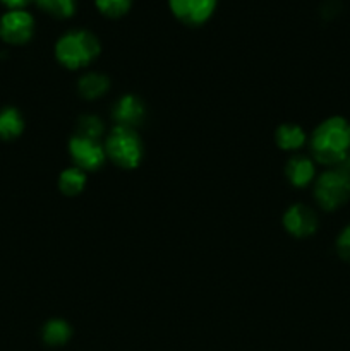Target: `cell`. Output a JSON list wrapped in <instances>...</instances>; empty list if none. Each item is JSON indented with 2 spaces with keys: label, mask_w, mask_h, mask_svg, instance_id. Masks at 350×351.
<instances>
[{
  "label": "cell",
  "mask_w": 350,
  "mask_h": 351,
  "mask_svg": "<svg viewBox=\"0 0 350 351\" xmlns=\"http://www.w3.org/2000/svg\"><path fill=\"white\" fill-rule=\"evenodd\" d=\"M316 161L338 167L350 154V123L342 117H331L318 125L311 139Z\"/></svg>",
  "instance_id": "obj_1"
},
{
  "label": "cell",
  "mask_w": 350,
  "mask_h": 351,
  "mask_svg": "<svg viewBox=\"0 0 350 351\" xmlns=\"http://www.w3.org/2000/svg\"><path fill=\"white\" fill-rule=\"evenodd\" d=\"M100 41L91 31L74 29L60 36L55 45L57 60L67 69H81L100 55Z\"/></svg>",
  "instance_id": "obj_2"
},
{
  "label": "cell",
  "mask_w": 350,
  "mask_h": 351,
  "mask_svg": "<svg viewBox=\"0 0 350 351\" xmlns=\"http://www.w3.org/2000/svg\"><path fill=\"white\" fill-rule=\"evenodd\" d=\"M105 153L117 167L136 168L143 158V144L134 129L117 125L106 139Z\"/></svg>",
  "instance_id": "obj_3"
},
{
  "label": "cell",
  "mask_w": 350,
  "mask_h": 351,
  "mask_svg": "<svg viewBox=\"0 0 350 351\" xmlns=\"http://www.w3.org/2000/svg\"><path fill=\"white\" fill-rule=\"evenodd\" d=\"M314 197L326 211H335L350 199V177L338 167L331 168L316 180Z\"/></svg>",
  "instance_id": "obj_4"
},
{
  "label": "cell",
  "mask_w": 350,
  "mask_h": 351,
  "mask_svg": "<svg viewBox=\"0 0 350 351\" xmlns=\"http://www.w3.org/2000/svg\"><path fill=\"white\" fill-rule=\"evenodd\" d=\"M34 19L27 10L12 9L0 17V38L9 45H24L33 38Z\"/></svg>",
  "instance_id": "obj_5"
},
{
  "label": "cell",
  "mask_w": 350,
  "mask_h": 351,
  "mask_svg": "<svg viewBox=\"0 0 350 351\" xmlns=\"http://www.w3.org/2000/svg\"><path fill=\"white\" fill-rule=\"evenodd\" d=\"M69 151L81 170H98L105 163V147L96 139H88L82 136H74L69 143Z\"/></svg>",
  "instance_id": "obj_6"
},
{
  "label": "cell",
  "mask_w": 350,
  "mask_h": 351,
  "mask_svg": "<svg viewBox=\"0 0 350 351\" xmlns=\"http://www.w3.org/2000/svg\"><path fill=\"white\" fill-rule=\"evenodd\" d=\"M218 0H168L172 14L189 26H199L213 16Z\"/></svg>",
  "instance_id": "obj_7"
},
{
  "label": "cell",
  "mask_w": 350,
  "mask_h": 351,
  "mask_svg": "<svg viewBox=\"0 0 350 351\" xmlns=\"http://www.w3.org/2000/svg\"><path fill=\"white\" fill-rule=\"evenodd\" d=\"M283 225L290 235L304 239L318 230V215L305 204H294L283 216Z\"/></svg>",
  "instance_id": "obj_8"
},
{
  "label": "cell",
  "mask_w": 350,
  "mask_h": 351,
  "mask_svg": "<svg viewBox=\"0 0 350 351\" xmlns=\"http://www.w3.org/2000/svg\"><path fill=\"white\" fill-rule=\"evenodd\" d=\"M113 119H115L117 125L127 127V129H134L139 125L144 119V105L141 103L139 98L134 95H126L117 101L115 108H113Z\"/></svg>",
  "instance_id": "obj_9"
},
{
  "label": "cell",
  "mask_w": 350,
  "mask_h": 351,
  "mask_svg": "<svg viewBox=\"0 0 350 351\" xmlns=\"http://www.w3.org/2000/svg\"><path fill=\"white\" fill-rule=\"evenodd\" d=\"M285 173H287V178L290 180L292 185H295V187H305V185H309L314 180L316 168L314 163L309 158L294 156L287 163Z\"/></svg>",
  "instance_id": "obj_10"
},
{
  "label": "cell",
  "mask_w": 350,
  "mask_h": 351,
  "mask_svg": "<svg viewBox=\"0 0 350 351\" xmlns=\"http://www.w3.org/2000/svg\"><path fill=\"white\" fill-rule=\"evenodd\" d=\"M24 130L23 115L16 108L9 106L0 112V139H16Z\"/></svg>",
  "instance_id": "obj_11"
},
{
  "label": "cell",
  "mask_w": 350,
  "mask_h": 351,
  "mask_svg": "<svg viewBox=\"0 0 350 351\" xmlns=\"http://www.w3.org/2000/svg\"><path fill=\"white\" fill-rule=\"evenodd\" d=\"M108 86L110 82L106 75L98 74V72H89V74L82 75L78 88H79V93H81L84 98L95 99L105 95V93L108 91Z\"/></svg>",
  "instance_id": "obj_12"
},
{
  "label": "cell",
  "mask_w": 350,
  "mask_h": 351,
  "mask_svg": "<svg viewBox=\"0 0 350 351\" xmlns=\"http://www.w3.org/2000/svg\"><path fill=\"white\" fill-rule=\"evenodd\" d=\"M277 144L281 149L295 151L301 149L305 143V132L299 125H292V123H283L278 127L277 134Z\"/></svg>",
  "instance_id": "obj_13"
},
{
  "label": "cell",
  "mask_w": 350,
  "mask_h": 351,
  "mask_svg": "<svg viewBox=\"0 0 350 351\" xmlns=\"http://www.w3.org/2000/svg\"><path fill=\"white\" fill-rule=\"evenodd\" d=\"M58 187L65 195H78L86 187V173L81 168H67L58 178Z\"/></svg>",
  "instance_id": "obj_14"
},
{
  "label": "cell",
  "mask_w": 350,
  "mask_h": 351,
  "mask_svg": "<svg viewBox=\"0 0 350 351\" xmlns=\"http://www.w3.org/2000/svg\"><path fill=\"white\" fill-rule=\"evenodd\" d=\"M71 326L60 319H54V321L47 322L43 328V339L47 345L60 346L71 339Z\"/></svg>",
  "instance_id": "obj_15"
},
{
  "label": "cell",
  "mask_w": 350,
  "mask_h": 351,
  "mask_svg": "<svg viewBox=\"0 0 350 351\" xmlns=\"http://www.w3.org/2000/svg\"><path fill=\"white\" fill-rule=\"evenodd\" d=\"M38 7L57 19H67L74 16L78 2L75 0H38Z\"/></svg>",
  "instance_id": "obj_16"
},
{
  "label": "cell",
  "mask_w": 350,
  "mask_h": 351,
  "mask_svg": "<svg viewBox=\"0 0 350 351\" xmlns=\"http://www.w3.org/2000/svg\"><path fill=\"white\" fill-rule=\"evenodd\" d=\"M96 9L110 19H119L130 10L132 0H95Z\"/></svg>",
  "instance_id": "obj_17"
},
{
  "label": "cell",
  "mask_w": 350,
  "mask_h": 351,
  "mask_svg": "<svg viewBox=\"0 0 350 351\" xmlns=\"http://www.w3.org/2000/svg\"><path fill=\"white\" fill-rule=\"evenodd\" d=\"M103 134V123L98 117L84 115L78 122V136L88 137V139H100Z\"/></svg>",
  "instance_id": "obj_18"
},
{
  "label": "cell",
  "mask_w": 350,
  "mask_h": 351,
  "mask_svg": "<svg viewBox=\"0 0 350 351\" xmlns=\"http://www.w3.org/2000/svg\"><path fill=\"white\" fill-rule=\"evenodd\" d=\"M336 250H338L340 257L350 263V225L343 228L340 233L338 240H336Z\"/></svg>",
  "instance_id": "obj_19"
},
{
  "label": "cell",
  "mask_w": 350,
  "mask_h": 351,
  "mask_svg": "<svg viewBox=\"0 0 350 351\" xmlns=\"http://www.w3.org/2000/svg\"><path fill=\"white\" fill-rule=\"evenodd\" d=\"M0 2L3 3V5L9 7V10L12 9H24L26 5H30V3H36L38 0H0Z\"/></svg>",
  "instance_id": "obj_20"
},
{
  "label": "cell",
  "mask_w": 350,
  "mask_h": 351,
  "mask_svg": "<svg viewBox=\"0 0 350 351\" xmlns=\"http://www.w3.org/2000/svg\"><path fill=\"white\" fill-rule=\"evenodd\" d=\"M338 168H340V170H343V171H345V173L349 175V177H350V154H349V156L345 158V160L342 161V163L338 165Z\"/></svg>",
  "instance_id": "obj_21"
}]
</instances>
